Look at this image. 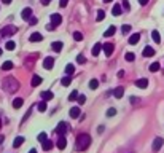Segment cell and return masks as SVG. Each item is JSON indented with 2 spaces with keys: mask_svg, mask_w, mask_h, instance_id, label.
Returning a JSON list of instances; mask_svg holds the SVG:
<instances>
[{
  "mask_svg": "<svg viewBox=\"0 0 164 153\" xmlns=\"http://www.w3.org/2000/svg\"><path fill=\"white\" fill-rule=\"evenodd\" d=\"M0 56H2V48H0Z\"/></svg>",
  "mask_w": 164,
  "mask_h": 153,
  "instance_id": "obj_55",
  "label": "cell"
},
{
  "mask_svg": "<svg viewBox=\"0 0 164 153\" xmlns=\"http://www.w3.org/2000/svg\"><path fill=\"white\" fill-rule=\"evenodd\" d=\"M49 2H51V0H41V3L43 5H49Z\"/></svg>",
  "mask_w": 164,
  "mask_h": 153,
  "instance_id": "obj_48",
  "label": "cell"
},
{
  "mask_svg": "<svg viewBox=\"0 0 164 153\" xmlns=\"http://www.w3.org/2000/svg\"><path fill=\"white\" fill-rule=\"evenodd\" d=\"M0 144H3V136H0Z\"/></svg>",
  "mask_w": 164,
  "mask_h": 153,
  "instance_id": "obj_51",
  "label": "cell"
},
{
  "mask_svg": "<svg viewBox=\"0 0 164 153\" xmlns=\"http://www.w3.org/2000/svg\"><path fill=\"white\" fill-rule=\"evenodd\" d=\"M123 8L124 10H131V5H129L128 0H123Z\"/></svg>",
  "mask_w": 164,
  "mask_h": 153,
  "instance_id": "obj_43",
  "label": "cell"
},
{
  "mask_svg": "<svg viewBox=\"0 0 164 153\" xmlns=\"http://www.w3.org/2000/svg\"><path fill=\"white\" fill-rule=\"evenodd\" d=\"M2 2H3L5 5H8V3H11V0H2Z\"/></svg>",
  "mask_w": 164,
  "mask_h": 153,
  "instance_id": "obj_50",
  "label": "cell"
},
{
  "mask_svg": "<svg viewBox=\"0 0 164 153\" xmlns=\"http://www.w3.org/2000/svg\"><path fill=\"white\" fill-rule=\"evenodd\" d=\"M56 147H57L59 150H64L65 147H67V140H65V136H62V137H59V139H57Z\"/></svg>",
  "mask_w": 164,
  "mask_h": 153,
  "instance_id": "obj_8",
  "label": "cell"
},
{
  "mask_svg": "<svg viewBox=\"0 0 164 153\" xmlns=\"http://www.w3.org/2000/svg\"><path fill=\"white\" fill-rule=\"evenodd\" d=\"M129 30H131V26H129V24H124L123 27H121V32H123L124 35H126V34H129Z\"/></svg>",
  "mask_w": 164,
  "mask_h": 153,
  "instance_id": "obj_37",
  "label": "cell"
},
{
  "mask_svg": "<svg viewBox=\"0 0 164 153\" xmlns=\"http://www.w3.org/2000/svg\"><path fill=\"white\" fill-rule=\"evenodd\" d=\"M22 104H24V101H22L21 97H16V99L13 101V109H21V107H22Z\"/></svg>",
  "mask_w": 164,
  "mask_h": 153,
  "instance_id": "obj_21",
  "label": "cell"
},
{
  "mask_svg": "<svg viewBox=\"0 0 164 153\" xmlns=\"http://www.w3.org/2000/svg\"><path fill=\"white\" fill-rule=\"evenodd\" d=\"M76 61H78L80 64H84V62H86V57H84L83 54H78V56H76Z\"/></svg>",
  "mask_w": 164,
  "mask_h": 153,
  "instance_id": "obj_41",
  "label": "cell"
},
{
  "mask_svg": "<svg viewBox=\"0 0 164 153\" xmlns=\"http://www.w3.org/2000/svg\"><path fill=\"white\" fill-rule=\"evenodd\" d=\"M112 13H113V16H121V5H113V8H112Z\"/></svg>",
  "mask_w": 164,
  "mask_h": 153,
  "instance_id": "obj_22",
  "label": "cell"
},
{
  "mask_svg": "<svg viewBox=\"0 0 164 153\" xmlns=\"http://www.w3.org/2000/svg\"><path fill=\"white\" fill-rule=\"evenodd\" d=\"M151 38L155 40V43H161V37H159V32H158V30H153L151 32Z\"/></svg>",
  "mask_w": 164,
  "mask_h": 153,
  "instance_id": "obj_27",
  "label": "cell"
},
{
  "mask_svg": "<svg viewBox=\"0 0 164 153\" xmlns=\"http://www.w3.org/2000/svg\"><path fill=\"white\" fill-rule=\"evenodd\" d=\"M118 77H120V78H121V77H124V70H120V72H118Z\"/></svg>",
  "mask_w": 164,
  "mask_h": 153,
  "instance_id": "obj_49",
  "label": "cell"
},
{
  "mask_svg": "<svg viewBox=\"0 0 164 153\" xmlns=\"http://www.w3.org/2000/svg\"><path fill=\"white\" fill-rule=\"evenodd\" d=\"M123 94H124V88H121V86H118V88L113 91V96H115L116 99H121V97H123Z\"/></svg>",
  "mask_w": 164,
  "mask_h": 153,
  "instance_id": "obj_19",
  "label": "cell"
},
{
  "mask_svg": "<svg viewBox=\"0 0 164 153\" xmlns=\"http://www.w3.org/2000/svg\"><path fill=\"white\" fill-rule=\"evenodd\" d=\"M68 131V123H65V121H61L59 125H57V128H56V134L59 137H62V136H65V133Z\"/></svg>",
  "mask_w": 164,
  "mask_h": 153,
  "instance_id": "obj_4",
  "label": "cell"
},
{
  "mask_svg": "<svg viewBox=\"0 0 164 153\" xmlns=\"http://www.w3.org/2000/svg\"><path fill=\"white\" fill-rule=\"evenodd\" d=\"M75 99H78V91H76V89L70 94V96H68V101H75Z\"/></svg>",
  "mask_w": 164,
  "mask_h": 153,
  "instance_id": "obj_38",
  "label": "cell"
},
{
  "mask_svg": "<svg viewBox=\"0 0 164 153\" xmlns=\"http://www.w3.org/2000/svg\"><path fill=\"white\" fill-rule=\"evenodd\" d=\"M70 81H72V78L70 77H64L62 80H61V85H64V86H68L70 85Z\"/></svg>",
  "mask_w": 164,
  "mask_h": 153,
  "instance_id": "obj_31",
  "label": "cell"
},
{
  "mask_svg": "<svg viewBox=\"0 0 164 153\" xmlns=\"http://www.w3.org/2000/svg\"><path fill=\"white\" fill-rule=\"evenodd\" d=\"M41 40H43V35L38 32H34L32 35H30V42H34V43H35V42H41Z\"/></svg>",
  "mask_w": 164,
  "mask_h": 153,
  "instance_id": "obj_18",
  "label": "cell"
},
{
  "mask_svg": "<svg viewBox=\"0 0 164 153\" xmlns=\"http://www.w3.org/2000/svg\"><path fill=\"white\" fill-rule=\"evenodd\" d=\"M2 86L7 93H13V91H18L19 89V81L14 78V77H7L3 81H2Z\"/></svg>",
  "mask_w": 164,
  "mask_h": 153,
  "instance_id": "obj_2",
  "label": "cell"
},
{
  "mask_svg": "<svg viewBox=\"0 0 164 153\" xmlns=\"http://www.w3.org/2000/svg\"><path fill=\"white\" fill-rule=\"evenodd\" d=\"M104 2H107V3H108V2H112V0H104Z\"/></svg>",
  "mask_w": 164,
  "mask_h": 153,
  "instance_id": "obj_54",
  "label": "cell"
},
{
  "mask_svg": "<svg viewBox=\"0 0 164 153\" xmlns=\"http://www.w3.org/2000/svg\"><path fill=\"white\" fill-rule=\"evenodd\" d=\"M136 86H137V88L145 89V88L148 86V80H147V78H139V80L136 81Z\"/></svg>",
  "mask_w": 164,
  "mask_h": 153,
  "instance_id": "obj_12",
  "label": "cell"
},
{
  "mask_svg": "<svg viewBox=\"0 0 164 153\" xmlns=\"http://www.w3.org/2000/svg\"><path fill=\"white\" fill-rule=\"evenodd\" d=\"M163 144H164V139H163V137H156L155 140H153V145H151L153 152H159L161 147H163Z\"/></svg>",
  "mask_w": 164,
  "mask_h": 153,
  "instance_id": "obj_5",
  "label": "cell"
},
{
  "mask_svg": "<svg viewBox=\"0 0 164 153\" xmlns=\"http://www.w3.org/2000/svg\"><path fill=\"white\" fill-rule=\"evenodd\" d=\"M38 140L43 144V142L46 140V134H45V133H40V134H38Z\"/></svg>",
  "mask_w": 164,
  "mask_h": 153,
  "instance_id": "obj_42",
  "label": "cell"
},
{
  "mask_svg": "<svg viewBox=\"0 0 164 153\" xmlns=\"http://www.w3.org/2000/svg\"><path fill=\"white\" fill-rule=\"evenodd\" d=\"M80 115H81L80 107H72V109H70V117H72V118H78Z\"/></svg>",
  "mask_w": 164,
  "mask_h": 153,
  "instance_id": "obj_17",
  "label": "cell"
},
{
  "mask_svg": "<svg viewBox=\"0 0 164 153\" xmlns=\"http://www.w3.org/2000/svg\"><path fill=\"white\" fill-rule=\"evenodd\" d=\"M91 145V136L89 134H80L76 137V142H75V147L78 152H84V150L89 148Z\"/></svg>",
  "mask_w": 164,
  "mask_h": 153,
  "instance_id": "obj_1",
  "label": "cell"
},
{
  "mask_svg": "<svg viewBox=\"0 0 164 153\" xmlns=\"http://www.w3.org/2000/svg\"><path fill=\"white\" fill-rule=\"evenodd\" d=\"M53 145H54V144H53V140H48V139H46V140L43 142V145H41V147H43L45 152H48V150L53 148Z\"/></svg>",
  "mask_w": 164,
  "mask_h": 153,
  "instance_id": "obj_24",
  "label": "cell"
},
{
  "mask_svg": "<svg viewBox=\"0 0 164 153\" xmlns=\"http://www.w3.org/2000/svg\"><path fill=\"white\" fill-rule=\"evenodd\" d=\"M97 86H99V81H97L96 78H92V80L89 81V88H91V89H96Z\"/></svg>",
  "mask_w": 164,
  "mask_h": 153,
  "instance_id": "obj_34",
  "label": "cell"
},
{
  "mask_svg": "<svg viewBox=\"0 0 164 153\" xmlns=\"http://www.w3.org/2000/svg\"><path fill=\"white\" fill-rule=\"evenodd\" d=\"M73 38H75L76 42H81L83 40V34L81 32H73Z\"/></svg>",
  "mask_w": 164,
  "mask_h": 153,
  "instance_id": "obj_36",
  "label": "cell"
},
{
  "mask_svg": "<svg viewBox=\"0 0 164 153\" xmlns=\"http://www.w3.org/2000/svg\"><path fill=\"white\" fill-rule=\"evenodd\" d=\"M67 3H68V0H61V2H59V7H65Z\"/></svg>",
  "mask_w": 164,
  "mask_h": 153,
  "instance_id": "obj_46",
  "label": "cell"
},
{
  "mask_svg": "<svg viewBox=\"0 0 164 153\" xmlns=\"http://www.w3.org/2000/svg\"><path fill=\"white\" fill-rule=\"evenodd\" d=\"M62 46H64L62 42H53V43H51V49H53V51H56V53H59L61 49H62Z\"/></svg>",
  "mask_w": 164,
  "mask_h": 153,
  "instance_id": "obj_14",
  "label": "cell"
},
{
  "mask_svg": "<svg viewBox=\"0 0 164 153\" xmlns=\"http://www.w3.org/2000/svg\"><path fill=\"white\" fill-rule=\"evenodd\" d=\"M0 128H2V118H0Z\"/></svg>",
  "mask_w": 164,
  "mask_h": 153,
  "instance_id": "obj_53",
  "label": "cell"
},
{
  "mask_svg": "<svg viewBox=\"0 0 164 153\" xmlns=\"http://www.w3.org/2000/svg\"><path fill=\"white\" fill-rule=\"evenodd\" d=\"M129 101H131V104H137V102H140V99H139V97L131 96V97H129Z\"/></svg>",
  "mask_w": 164,
  "mask_h": 153,
  "instance_id": "obj_44",
  "label": "cell"
},
{
  "mask_svg": "<svg viewBox=\"0 0 164 153\" xmlns=\"http://www.w3.org/2000/svg\"><path fill=\"white\" fill-rule=\"evenodd\" d=\"M41 81H43V78H41V77L34 75V77H32V81H30V85H32L34 88H35V86H38V85H40Z\"/></svg>",
  "mask_w": 164,
  "mask_h": 153,
  "instance_id": "obj_15",
  "label": "cell"
},
{
  "mask_svg": "<svg viewBox=\"0 0 164 153\" xmlns=\"http://www.w3.org/2000/svg\"><path fill=\"white\" fill-rule=\"evenodd\" d=\"M5 48H7V49H14V48H16V43L10 40V42H7V43H5Z\"/></svg>",
  "mask_w": 164,
  "mask_h": 153,
  "instance_id": "obj_33",
  "label": "cell"
},
{
  "mask_svg": "<svg viewBox=\"0 0 164 153\" xmlns=\"http://www.w3.org/2000/svg\"><path fill=\"white\" fill-rule=\"evenodd\" d=\"M29 22H30V26H35V24H37V18H30V19H29Z\"/></svg>",
  "mask_w": 164,
  "mask_h": 153,
  "instance_id": "obj_45",
  "label": "cell"
},
{
  "mask_svg": "<svg viewBox=\"0 0 164 153\" xmlns=\"http://www.w3.org/2000/svg\"><path fill=\"white\" fill-rule=\"evenodd\" d=\"M21 18H22L24 21L30 19V18H32V8H24L22 13H21Z\"/></svg>",
  "mask_w": 164,
  "mask_h": 153,
  "instance_id": "obj_10",
  "label": "cell"
},
{
  "mask_svg": "<svg viewBox=\"0 0 164 153\" xmlns=\"http://www.w3.org/2000/svg\"><path fill=\"white\" fill-rule=\"evenodd\" d=\"M124 59L128 61V62H132V61L136 59V56H134V53H126V54H124Z\"/></svg>",
  "mask_w": 164,
  "mask_h": 153,
  "instance_id": "obj_30",
  "label": "cell"
},
{
  "mask_svg": "<svg viewBox=\"0 0 164 153\" xmlns=\"http://www.w3.org/2000/svg\"><path fill=\"white\" fill-rule=\"evenodd\" d=\"M40 97H41V101H49V99H53V93L51 91H43V93L40 94Z\"/></svg>",
  "mask_w": 164,
  "mask_h": 153,
  "instance_id": "obj_20",
  "label": "cell"
},
{
  "mask_svg": "<svg viewBox=\"0 0 164 153\" xmlns=\"http://www.w3.org/2000/svg\"><path fill=\"white\" fill-rule=\"evenodd\" d=\"M115 115H116V109H113V107H112V109L107 110V117H115Z\"/></svg>",
  "mask_w": 164,
  "mask_h": 153,
  "instance_id": "obj_40",
  "label": "cell"
},
{
  "mask_svg": "<svg viewBox=\"0 0 164 153\" xmlns=\"http://www.w3.org/2000/svg\"><path fill=\"white\" fill-rule=\"evenodd\" d=\"M18 32V27L16 26H5L2 30H0V38H5V37H10V35H14Z\"/></svg>",
  "mask_w": 164,
  "mask_h": 153,
  "instance_id": "obj_3",
  "label": "cell"
},
{
  "mask_svg": "<svg viewBox=\"0 0 164 153\" xmlns=\"http://www.w3.org/2000/svg\"><path fill=\"white\" fill-rule=\"evenodd\" d=\"M61 22H62V18H61V15H57V13H53V15H51V26H53V27H56V26H59Z\"/></svg>",
  "mask_w": 164,
  "mask_h": 153,
  "instance_id": "obj_6",
  "label": "cell"
},
{
  "mask_svg": "<svg viewBox=\"0 0 164 153\" xmlns=\"http://www.w3.org/2000/svg\"><path fill=\"white\" fill-rule=\"evenodd\" d=\"M37 109L40 110V112H45V110H46V102H45V101L38 102V105H37Z\"/></svg>",
  "mask_w": 164,
  "mask_h": 153,
  "instance_id": "obj_35",
  "label": "cell"
},
{
  "mask_svg": "<svg viewBox=\"0 0 164 153\" xmlns=\"http://www.w3.org/2000/svg\"><path fill=\"white\" fill-rule=\"evenodd\" d=\"M24 137L22 136H19V137H16V139H14V140H13V148H18V147H21V145L24 144Z\"/></svg>",
  "mask_w": 164,
  "mask_h": 153,
  "instance_id": "obj_13",
  "label": "cell"
},
{
  "mask_svg": "<svg viewBox=\"0 0 164 153\" xmlns=\"http://www.w3.org/2000/svg\"><path fill=\"white\" fill-rule=\"evenodd\" d=\"M159 69H161V64H159V62H153V64L150 65V72H158Z\"/></svg>",
  "mask_w": 164,
  "mask_h": 153,
  "instance_id": "obj_29",
  "label": "cell"
},
{
  "mask_svg": "<svg viewBox=\"0 0 164 153\" xmlns=\"http://www.w3.org/2000/svg\"><path fill=\"white\" fill-rule=\"evenodd\" d=\"M139 3H140V5H147L148 0H139Z\"/></svg>",
  "mask_w": 164,
  "mask_h": 153,
  "instance_id": "obj_47",
  "label": "cell"
},
{
  "mask_svg": "<svg viewBox=\"0 0 164 153\" xmlns=\"http://www.w3.org/2000/svg\"><path fill=\"white\" fill-rule=\"evenodd\" d=\"M53 65H54V59H53L51 56H48L46 59L43 61V67L46 69V70H49V69H53Z\"/></svg>",
  "mask_w": 164,
  "mask_h": 153,
  "instance_id": "obj_9",
  "label": "cell"
},
{
  "mask_svg": "<svg viewBox=\"0 0 164 153\" xmlns=\"http://www.w3.org/2000/svg\"><path fill=\"white\" fill-rule=\"evenodd\" d=\"M73 72H75V65H73V64H67V67H65V73H67V77H70Z\"/></svg>",
  "mask_w": 164,
  "mask_h": 153,
  "instance_id": "obj_28",
  "label": "cell"
},
{
  "mask_svg": "<svg viewBox=\"0 0 164 153\" xmlns=\"http://www.w3.org/2000/svg\"><path fill=\"white\" fill-rule=\"evenodd\" d=\"M13 67H14V64H13L11 61H5L3 64H2V70H11Z\"/></svg>",
  "mask_w": 164,
  "mask_h": 153,
  "instance_id": "obj_23",
  "label": "cell"
},
{
  "mask_svg": "<svg viewBox=\"0 0 164 153\" xmlns=\"http://www.w3.org/2000/svg\"><path fill=\"white\" fill-rule=\"evenodd\" d=\"M142 54H144L145 57H151V56H155V49H153L151 46H145Z\"/></svg>",
  "mask_w": 164,
  "mask_h": 153,
  "instance_id": "obj_11",
  "label": "cell"
},
{
  "mask_svg": "<svg viewBox=\"0 0 164 153\" xmlns=\"http://www.w3.org/2000/svg\"><path fill=\"white\" fill-rule=\"evenodd\" d=\"M76 101H78V104H80V105H83L84 102H86V96H83V94H80V96H78V99H76Z\"/></svg>",
  "mask_w": 164,
  "mask_h": 153,
  "instance_id": "obj_39",
  "label": "cell"
},
{
  "mask_svg": "<svg viewBox=\"0 0 164 153\" xmlns=\"http://www.w3.org/2000/svg\"><path fill=\"white\" fill-rule=\"evenodd\" d=\"M139 40H140V34H132V35L129 37V45L139 43Z\"/></svg>",
  "mask_w": 164,
  "mask_h": 153,
  "instance_id": "obj_16",
  "label": "cell"
},
{
  "mask_svg": "<svg viewBox=\"0 0 164 153\" xmlns=\"http://www.w3.org/2000/svg\"><path fill=\"white\" fill-rule=\"evenodd\" d=\"M100 49H102V43H96L94 48H92V56H99Z\"/></svg>",
  "mask_w": 164,
  "mask_h": 153,
  "instance_id": "obj_26",
  "label": "cell"
},
{
  "mask_svg": "<svg viewBox=\"0 0 164 153\" xmlns=\"http://www.w3.org/2000/svg\"><path fill=\"white\" fill-rule=\"evenodd\" d=\"M113 48H115V46H113L112 43H104V45H102V49L105 51V56H112Z\"/></svg>",
  "mask_w": 164,
  "mask_h": 153,
  "instance_id": "obj_7",
  "label": "cell"
},
{
  "mask_svg": "<svg viewBox=\"0 0 164 153\" xmlns=\"http://www.w3.org/2000/svg\"><path fill=\"white\" fill-rule=\"evenodd\" d=\"M105 18V11L104 10H99V11H97V16H96V21H102Z\"/></svg>",
  "mask_w": 164,
  "mask_h": 153,
  "instance_id": "obj_32",
  "label": "cell"
},
{
  "mask_svg": "<svg viewBox=\"0 0 164 153\" xmlns=\"http://www.w3.org/2000/svg\"><path fill=\"white\" fill-rule=\"evenodd\" d=\"M115 32H116V27H115V26H110V27L104 32V37H112Z\"/></svg>",
  "mask_w": 164,
  "mask_h": 153,
  "instance_id": "obj_25",
  "label": "cell"
},
{
  "mask_svg": "<svg viewBox=\"0 0 164 153\" xmlns=\"http://www.w3.org/2000/svg\"><path fill=\"white\" fill-rule=\"evenodd\" d=\"M29 153H37V150H35V148H32V150H30Z\"/></svg>",
  "mask_w": 164,
  "mask_h": 153,
  "instance_id": "obj_52",
  "label": "cell"
}]
</instances>
